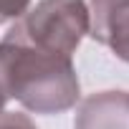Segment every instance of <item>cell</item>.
I'll list each match as a JSON object with an SVG mask.
<instances>
[{
    "mask_svg": "<svg viewBox=\"0 0 129 129\" xmlns=\"http://www.w3.org/2000/svg\"><path fill=\"white\" fill-rule=\"evenodd\" d=\"M10 99L33 114H61L79 101V76L71 58L0 41Z\"/></svg>",
    "mask_w": 129,
    "mask_h": 129,
    "instance_id": "cell-1",
    "label": "cell"
},
{
    "mask_svg": "<svg viewBox=\"0 0 129 129\" xmlns=\"http://www.w3.org/2000/svg\"><path fill=\"white\" fill-rule=\"evenodd\" d=\"M89 33V5L84 0H41L8 30L5 41L51 56L71 58Z\"/></svg>",
    "mask_w": 129,
    "mask_h": 129,
    "instance_id": "cell-2",
    "label": "cell"
},
{
    "mask_svg": "<svg viewBox=\"0 0 129 129\" xmlns=\"http://www.w3.org/2000/svg\"><path fill=\"white\" fill-rule=\"evenodd\" d=\"M89 36L129 63V5L121 0H91Z\"/></svg>",
    "mask_w": 129,
    "mask_h": 129,
    "instance_id": "cell-3",
    "label": "cell"
},
{
    "mask_svg": "<svg viewBox=\"0 0 129 129\" xmlns=\"http://www.w3.org/2000/svg\"><path fill=\"white\" fill-rule=\"evenodd\" d=\"M74 129H129V91H99L84 99Z\"/></svg>",
    "mask_w": 129,
    "mask_h": 129,
    "instance_id": "cell-4",
    "label": "cell"
},
{
    "mask_svg": "<svg viewBox=\"0 0 129 129\" xmlns=\"http://www.w3.org/2000/svg\"><path fill=\"white\" fill-rule=\"evenodd\" d=\"M0 129H36V124H33V119L28 114L3 111V116H0Z\"/></svg>",
    "mask_w": 129,
    "mask_h": 129,
    "instance_id": "cell-5",
    "label": "cell"
},
{
    "mask_svg": "<svg viewBox=\"0 0 129 129\" xmlns=\"http://www.w3.org/2000/svg\"><path fill=\"white\" fill-rule=\"evenodd\" d=\"M30 5V0H0V23L20 18Z\"/></svg>",
    "mask_w": 129,
    "mask_h": 129,
    "instance_id": "cell-6",
    "label": "cell"
},
{
    "mask_svg": "<svg viewBox=\"0 0 129 129\" xmlns=\"http://www.w3.org/2000/svg\"><path fill=\"white\" fill-rule=\"evenodd\" d=\"M10 94H8V81H5V63H3V51H0V116L5 111V104H8Z\"/></svg>",
    "mask_w": 129,
    "mask_h": 129,
    "instance_id": "cell-7",
    "label": "cell"
},
{
    "mask_svg": "<svg viewBox=\"0 0 129 129\" xmlns=\"http://www.w3.org/2000/svg\"><path fill=\"white\" fill-rule=\"evenodd\" d=\"M121 3H126V5H129V0H121Z\"/></svg>",
    "mask_w": 129,
    "mask_h": 129,
    "instance_id": "cell-8",
    "label": "cell"
}]
</instances>
